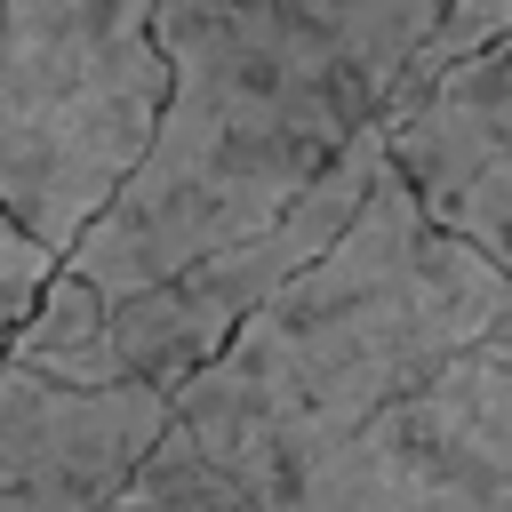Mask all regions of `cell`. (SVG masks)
Wrapping results in <instances>:
<instances>
[{
    "mask_svg": "<svg viewBox=\"0 0 512 512\" xmlns=\"http://www.w3.org/2000/svg\"><path fill=\"white\" fill-rule=\"evenodd\" d=\"M48 280H56V248H40L24 224L0 216V352H8V336L32 320V304H40Z\"/></svg>",
    "mask_w": 512,
    "mask_h": 512,
    "instance_id": "9c48e42d",
    "label": "cell"
},
{
    "mask_svg": "<svg viewBox=\"0 0 512 512\" xmlns=\"http://www.w3.org/2000/svg\"><path fill=\"white\" fill-rule=\"evenodd\" d=\"M408 192L440 232H456L472 256H488L512 280V144H488V152H472L456 168H432Z\"/></svg>",
    "mask_w": 512,
    "mask_h": 512,
    "instance_id": "52a82bcc",
    "label": "cell"
},
{
    "mask_svg": "<svg viewBox=\"0 0 512 512\" xmlns=\"http://www.w3.org/2000/svg\"><path fill=\"white\" fill-rule=\"evenodd\" d=\"M504 320L512 280L440 232L384 160L352 224L168 392V432L248 504L280 512L328 480L384 408H400Z\"/></svg>",
    "mask_w": 512,
    "mask_h": 512,
    "instance_id": "7a4b0ae2",
    "label": "cell"
},
{
    "mask_svg": "<svg viewBox=\"0 0 512 512\" xmlns=\"http://www.w3.org/2000/svg\"><path fill=\"white\" fill-rule=\"evenodd\" d=\"M168 432L152 384H56L0 360V512H104Z\"/></svg>",
    "mask_w": 512,
    "mask_h": 512,
    "instance_id": "5b68a950",
    "label": "cell"
},
{
    "mask_svg": "<svg viewBox=\"0 0 512 512\" xmlns=\"http://www.w3.org/2000/svg\"><path fill=\"white\" fill-rule=\"evenodd\" d=\"M504 16L512 0H160V120L56 280L104 304L264 232L360 128L480 56Z\"/></svg>",
    "mask_w": 512,
    "mask_h": 512,
    "instance_id": "6da1fadb",
    "label": "cell"
},
{
    "mask_svg": "<svg viewBox=\"0 0 512 512\" xmlns=\"http://www.w3.org/2000/svg\"><path fill=\"white\" fill-rule=\"evenodd\" d=\"M160 0H0V216L72 248L144 160L168 96Z\"/></svg>",
    "mask_w": 512,
    "mask_h": 512,
    "instance_id": "3957f363",
    "label": "cell"
},
{
    "mask_svg": "<svg viewBox=\"0 0 512 512\" xmlns=\"http://www.w3.org/2000/svg\"><path fill=\"white\" fill-rule=\"evenodd\" d=\"M488 144H512V16L480 56L448 64L408 112L384 120V160H392L400 184H416L432 168H456Z\"/></svg>",
    "mask_w": 512,
    "mask_h": 512,
    "instance_id": "8992f818",
    "label": "cell"
},
{
    "mask_svg": "<svg viewBox=\"0 0 512 512\" xmlns=\"http://www.w3.org/2000/svg\"><path fill=\"white\" fill-rule=\"evenodd\" d=\"M280 512H512V320L384 408Z\"/></svg>",
    "mask_w": 512,
    "mask_h": 512,
    "instance_id": "277c9868",
    "label": "cell"
},
{
    "mask_svg": "<svg viewBox=\"0 0 512 512\" xmlns=\"http://www.w3.org/2000/svg\"><path fill=\"white\" fill-rule=\"evenodd\" d=\"M104 512H264V504H248L208 456H192L176 432H160V448L144 456V472H136Z\"/></svg>",
    "mask_w": 512,
    "mask_h": 512,
    "instance_id": "ba28073f",
    "label": "cell"
}]
</instances>
